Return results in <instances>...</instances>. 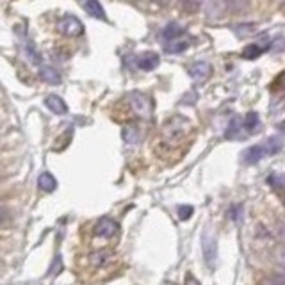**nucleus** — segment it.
<instances>
[{
	"label": "nucleus",
	"instance_id": "1",
	"mask_svg": "<svg viewBox=\"0 0 285 285\" xmlns=\"http://www.w3.org/2000/svg\"><path fill=\"white\" fill-rule=\"evenodd\" d=\"M189 130V122L186 118H180V116H175L173 120L166 123L164 126V136L170 141H178V139L186 138V132Z\"/></svg>",
	"mask_w": 285,
	"mask_h": 285
},
{
	"label": "nucleus",
	"instance_id": "2",
	"mask_svg": "<svg viewBox=\"0 0 285 285\" xmlns=\"http://www.w3.org/2000/svg\"><path fill=\"white\" fill-rule=\"evenodd\" d=\"M202 250H204V256L205 260H207L208 266H212L216 262V256H218V242H216V237L210 230H205L204 236H202Z\"/></svg>",
	"mask_w": 285,
	"mask_h": 285
},
{
	"label": "nucleus",
	"instance_id": "3",
	"mask_svg": "<svg viewBox=\"0 0 285 285\" xmlns=\"http://www.w3.org/2000/svg\"><path fill=\"white\" fill-rule=\"evenodd\" d=\"M59 28H61V32L68 38H78L84 34V25L80 24V20L72 14H66L64 18L61 20L59 24Z\"/></svg>",
	"mask_w": 285,
	"mask_h": 285
},
{
	"label": "nucleus",
	"instance_id": "4",
	"mask_svg": "<svg viewBox=\"0 0 285 285\" xmlns=\"http://www.w3.org/2000/svg\"><path fill=\"white\" fill-rule=\"evenodd\" d=\"M128 104H130L132 109L138 114H141V116H148V114H150V100L142 93H136V91L130 93L128 94Z\"/></svg>",
	"mask_w": 285,
	"mask_h": 285
},
{
	"label": "nucleus",
	"instance_id": "5",
	"mask_svg": "<svg viewBox=\"0 0 285 285\" xmlns=\"http://www.w3.org/2000/svg\"><path fill=\"white\" fill-rule=\"evenodd\" d=\"M188 72H189V75H191L192 80L204 82V80H207V78L210 77L212 68H210V64H208V62H205V61H196V62H192V64L189 66Z\"/></svg>",
	"mask_w": 285,
	"mask_h": 285
},
{
	"label": "nucleus",
	"instance_id": "6",
	"mask_svg": "<svg viewBox=\"0 0 285 285\" xmlns=\"http://www.w3.org/2000/svg\"><path fill=\"white\" fill-rule=\"evenodd\" d=\"M94 234L100 237H106V239H110L118 234V223L110 218H102L98 221L96 226H94Z\"/></svg>",
	"mask_w": 285,
	"mask_h": 285
},
{
	"label": "nucleus",
	"instance_id": "7",
	"mask_svg": "<svg viewBox=\"0 0 285 285\" xmlns=\"http://www.w3.org/2000/svg\"><path fill=\"white\" fill-rule=\"evenodd\" d=\"M264 157H268V152H266L264 144H255V146L248 148V150L244 152L242 160H244L246 164H256V162H260Z\"/></svg>",
	"mask_w": 285,
	"mask_h": 285
},
{
	"label": "nucleus",
	"instance_id": "8",
	"mask_svg": "<svg viewBox=\"0 0 285 285\" xmlns=\"http://www.w3.org/2000/svg\"><path fill=\"white\" fill-rule=\"evenodd\" d=\"M204 11L210 20L223 16V2L221 0H204Z\"/></svg>",
	"mask_w": 285,
	"mask_h": 285
},
{
	"label": "nucleus",
	"instance_id": "9",
	"mask_svg": "<svg viewBox=\"0 0 285 285\" xmlns=\"http://www.w3.org/2000/svg\"><path fill=\"white\" fill-rule=\"evenodd\" d=\"M45 106L48 107L54 114H59V116L68 112V107H66L64 100H62L61 96H57V94H48L45 100Z\"/></svg>",
	"mask_w": 285,
	"mask_h": 285
},
{
	"label": "nucleus",
	"instance_id": "10",
	"mask_svg": "<svg viewBox=\"0 0 285 285\" xmlns=\"http://www.w3.org/2000/svg\"><path fill=\"white\" fill-rule=\"evenodd\" d=\"M138 66L142 70V72H152V70H155L157 66H159V56L155 52H146L142 54L141 59H139Z\"/></svg>",
	"mask_w": 285,
	"mask_h": 285
},
{
	"label": "nucleus",
	"instance_id": "11",
	"mask_svg": "<svg viewBox=\"0 0 285 285\" xmlns=\"http://www.w3.org/2000/svg\"><path fill=\"white\" fill-rule=\"evenodd\" d=\"M40 77L43 78L45 82H48V84H52V86L61 84V74H59L56 68H52V66H41V68H40Z\"/></svg>",
	"mask_w": 285,
	"mask_h": 285
},
{
	"label": "nucleus",
	"instance_id": "12",
	"mask_svg": "<svg viewBox=\"0 0 285 285\" xmlns=\"http://www.w3.org/2000/svg\"><path fill=\"white\" fill-rule=\"evenodd\" d=\"M38 186H40L41 191L45 192H54L57 188V180L54 178L52 173H48V171H45V173H41L40 178H38Z\"/></svg>",
	"mask_w": 285,
	"mask_h": 285
},
{
	"label": "nucleus",
	"instance_id": "13",
	"mask_svg": "<svg viewBox=\"0 0 285 285\" xmlns=\"http://www.w3.org/2000/svg\"><path fill=\"white\" fill-rule=\"evenodd\" d=\"M84 8L93 18H98V20H106V11H104V6L100 4L98 0H86Z\"/></svg>",
	"mask_w": 285,
	"mask_h": 285
},
{
	"label": "nucleus",
	"instance_id": "14",
	"mask_svg": "<svg viewBox=\"0 0 285 285\" xmlns=\"http://www.w3.org/2000/svg\"><path fill=\"white\" fill-rule=\"evenodd\" d=\"M180 34H182V27H180L176 22H171V24H168L166 27H164V30H162V36L166 38L168 41H176Z\"/></svg>",
	"mask_w": 285,
	"mask_h": 285
},
{
	"label": "nucleus",
	"instance_id": "15",
	"mask_svg": "<svg viewBox=\"0 0 285 285\" xmlns=\"http://www.w3.org/2000/svg\"><path fill=\"white\" fill-rule=\"evenodd\" d=\"M242 125H244V123H240V118H237V116L232 118V122L228 123V128H226V139H239Z\"/></svg>",
	"mask_w": 285,
	"mask_h": 285
},
{
	"label": "nucleus",
	"instance_id": "16",
	"mask_svg": "<svg viewBox=\"0 0 285 285\" xmlns=\"http://www.w3.org/2000/svg\"><path fill=\"white\" fill-rule=\"evenodd\" d=\"M25 56H27V59L32 64H36V66H40L41 62H43V59H41V54L38 52V48H36V45H34L32 41H28V45L25 46Z\"/></svg>",
	"mask_w": 285,
	"mask_h": 285
},
{
	"label": "nucleus",
	"instance_id": "17",
	"mask_svg": "<svg viewBox=\"0 0 285 285\" xmlns=\"http://www.w3.org/2000/svg\"><path fill=\"white\" fill-rule=\"evenodd\" d=\"M262 144H264L268 155H274V154H278V152L282 150V146H284V141H282V139H278V138H269L268 141H264Z\"/></svg>",
	"mask_w": 285,
	"mask_h": 285
},
{
	"label": "nucleus",
	"instance_id": "18",
	"mask_svg": "<svg viewBox=\"0 0 285 285\" xmlns=\"http://www.w3.org/2000/svg\"><path fill=\"white\" fill-rule=\"evenodd\" d=\"M266 48H268V46H260V45H256V43H253V45H248L242 50V57H244V59H256Z\"/></svg>",
	"mask_w": 285,
	"mask_h": 285
},
{
	"label": "nucleus",
	"instance_id": "19",
	"mask_svg": "<svg viewBox=\"0 0 285 285\" xmlns=\"http://www.w3.org/2000/svg\"><path fill=\"white\" fill-rule=\"evenodd\" d=\"M139 138H141V134H139V130L136 126H125V128H123V139H125V142H128V144H136V142L139 141Z\"/></svg>",
	"mask_w": 285,
	"mask_h": 285
},
{
	"label": "nucleus",
	"instance_id": "20",
	"mask_svg": "<svg viewBox=\"0 0 285 285\" xmlns=\"http://www.w3.org/2000/svg\"><path fill=\"white\" fill-rule=\"evenodd\" d=\"M258 122H260V118H258V114L256 112H248L244 116V128L248 132H253V130H256V126H258Z\"/></svg>",
	"mask_w": 285,
	"mask_h": 285
},
{
	"label": "nucleus",
	"instance_id": "21",
	"mask_svg": "<svg viewBox=\"0 0 285 285\" xmlns=\"http://www.w3.org/2000/svg\"><path fill=\"white\" fill-rule=\"evenodd\" d=\"M268 184L274 189H284L285 188V175H278V173H271L268 176Z\"/></svg>",
	"mask_w": 285,
	"mask_h": 285
},
{
	"label": "nucleus",
	"instance_id": "22",
	"mask_svg": "<svg viewBox=\"0 0 285 285\" xmlns=\"http://www.w3.org/2000/svg\"><path fill=\"white\" fill-rule=\"evenodd\" d=\"M226 4L234 12L248 11V0H226Z\"/></svg>",
	"mask_w": 285,
	"mask_h": 285
},
{
	"label": "nucleus",
	"instance_id": "23",
	"mask_svg": "<svg viewBox=\"0 0 285 285\" xmlns=\"http://www.w3.org/2000/svg\"><path fill=\"white\" fill-rule=\"evenodd\" d=\"M264 285H285V271L269 274V276L264 280Z\"/></svg>",
	"mask_w": 285,
	"mask_h": 285
},
{
	"label": "nucleus",
	"instance_id": "24",
	"mask_svg": "<svg viewBox=\"0 0 285 285\" xmlns=\"http://www.w3.org/2000/svg\"><path fill=\"white\" fill-rule=\"evenodd\" d=\"M188 46H189L188 41H171V45L168 46V52L170 54H182V52H186Z\"/></svg>",
	"mask_w": 285,
	"mask_h": 285
},
{
	"label": "nucleus",
	"instance_id": "25",
	"mask_svg": "<svg viewBox=\"0 0 285 285\" xmlns=\"http://www.w3.org/2000/svg\"><path fill=\"white\" fill-rule=\"evenodd\" d=\"M273 258H274V262H276V264L285 271V244L278 246V248L274 250V252H273Z\"/></svg>",
	"mask_w": 285,
	"mask_h": 285
},
{
	"label": "nucleus",
	"instance_id": "26",
	"mask_svg": "<svg viewBox=\"0 0 285 285\" xmlns=\"http://www.w3.org/2000/svg\"><path fill=\"white\" fill-rule=\"evenodd\" d=\"M255 25L253 24H242V25H236L234 27V32L239 34V36H248V34L255 32Z\"/></svg>",
	"mask_w": 285,
	"mask_h": 285
},
{
	"label": "nucleus",
	"instance_id": "27",
	"mask_svg": "<svg viewBox=\"0 0 285 285\" xmlns=\"http://www.w3.org/2000/svg\"><path fill=\"white\" fill-rule=\"evenodd\" d=\"M61 271H62V258H61V255H57L56 258H54L52 266H50L48 274L50 276H56V274H59Z\"/></svg>",
	"mask_w": 285,
	"mask_h": 285
},
{
	"label": "nucleus",
	"instance_id": "28",
	"mask_svg": "<svg viewBox=\"0 0 285 285\" xmlns=\"http://www.w3.org/2000/svg\"><path fill=\"white\" fill-rule=\"evenodd\" d=\"M180 4L188 12H196L200 9V0H180Z\"/></svg>",
	"mask_w": 285,
	"mask_h": 285
},
{
	"label": "nucleus",
	"instance_id": "29",
	"mask_svg": "<svg viewBox=\"0 0 285 285\" xmlns=\"http://www.w3.org/2000/svg\"><path fill=\"white\" fill-rule=\"evenodd\" d=\"M192 212H194V208H192L191 205H180V207H178V218L182 221H188V220H191Z\"/></svg>",
	"mask_w": 285,
	"mask_h": 285
},
{
	"label": "nucleus",
	"instance_id": "30",
	"mask_svg": "<svg viewBox=\"0 0 285 285\" xmlns=\"http://www.w3.org/2000/svg\"><path fill=\"white\" fill-rule=\"evenodd\" d=\"M107 256H109V253H107V252H96V253H93V255H91V260H93L94 266H102L104 262H106Z\"/></svg>",
	"mask_w": 285,
	"mask_h": 285
},
{
	"label": "nucleus",
	"instance_id": "31",
	"mask_svg": "<svg viewBox=\"0 0 285 285\" xmlns=\"http://www.w3.org/2000/svg\"><path fill=\"white\" fill-rule=\"evenodd\" d=\"M285 46V38H282V36H278L276 40L271 43V48L273 50H282Z\"/></svg>",
	"mask_w": 285,
	"mask_h": 285
},
{
	"label": "nucleus",
	"instance_id": "32",
	"mask_svg": "<svg viewBox=\"0 0 285 285\" xmlns=\"http://www.w3.org/2000/svg\"><path fill=\"white\" fill-rule=\"evenodd\" d=\"M240 212H242V207H234V210H232V220L237 221V223L240 221Z\"/></svg>",
	"mask_w": 285,
	"mask_h": 285
},
{
	"label": "nucleus",
	"instance_id": "33",
	"mask_svg": "<svg viewBox=\"0 0 285 285\" xmlns=\"http://www.w3.org/2000/svg\"><path fill=\"white\" fill-rule=\"evenodd\" d=\"M186 285H202V284H200V282L196 280L191 273H188V274H186Z\"/></svg>",
	"mask_w": 285,
	"mask_h": 285
},
{
	"label": "nucleus",
	"instance_id": "34",
	"mask_svg": "<svg viewBox=\"0 0 285 285\" xmlns=\"http://www.w3.org/2000/svg\"><path fill=\"white\" fill-rule=\"evenodd\" d=\"M278 234H280L282 240H284V242H285V223H282V224H280V228H278Z\"/></svg>",
	"mask_w": 285,
	"mask_h": 285
},
{
	"label": "nucleus",
	"instance_id": "35",
	"mask_svg": "<svg viewBox=\"0 0 285 285\" xmlns=\"http://www.w3.org/2000/svg\"><path fill=\"white\" fill-rule=\"evenodd\" d=\"M278 128H280L282 132H285V122H284V123H280V125H278Z\"/></svg>",
	"mask_w": 285,
	"mask_h": 285
},
{
	"label": "nucleus",
	"instance_id": "36",
	"mask_svg": "<svg viewBox=\"0 0 285 285\" xmlns=\"http://www.w3.org/2000/svg\"><path fill=\"white\" fill-rule=\"evenodd\" d=\"M284 202H285V196H284Z\"/></svg>",
	"mask_w": 285,
	"mask_h": 285
}]
</instances>
